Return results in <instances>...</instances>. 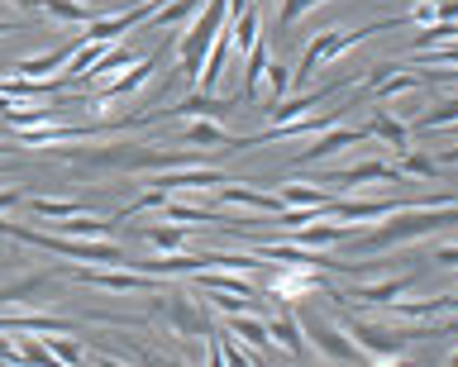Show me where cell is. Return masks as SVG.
Returning <instances> with one entry per match:
<instances>
[{
  "label": "cell",
  "instance_id": "16",
  "mask_svg": "<svg viewBox=\"0 0 458 367\" xmlns=\"http://www.w3.org/2000/svg\"><path fill=\"white\" fill-rule=\"evenodd\" d=\"M139 58H143V53H139V48H124V44H120V48H114V44H110V48H106V53H100V58H96L91 67H86V77H81V87H106V81H110V77H120V72H124V67H134Z\"/></svg>",
  "mask_w": 458,
  "mask_h": 367
},
{
  "label": "cell",
  "instance_id": "18",
  "mask_svg": "<svg viewBox=\"0 0 458 367\" xmlns=\"http://www.w3.org/2000/svg\"><path fill=\"white\" fill-rule=\"evenodd\" d=\"M267 338L277 344L282 353H292V358H306L310 344H306V329H301V315L296 310H282L277 320H267Z\"/></svg>",
  "mask_w": 458,
  "mask_h": 367
},
{
  "label": "cell",
  "instance_id": "24",
  "mask_svg": "<svg viewBox=\"0 0 458 367\" xmlns=\"http://www.w3.org/2000/svg\"><path fill=\"white\" fill-rule=\"evenodd\" d=\"M272 53H267V38L258 34L253 48H249V67H243V101H258L263 96V72H267Z\"/></svg>",
  "mask_w": 458,
  "mask_h": 367
},
{
  "label": "cell",
  "instance_id": "17",
  "mask_svg": "<svg viewBox=\"0 0 458 367\" xmlns=\"http://www.w3.org/2000/svg\"><path fill=\"white\" fill-rule=\"evenodd\" d=\"M200 10H206V0H163V5L148 10V29L153 34H167V29H186Z\"/></svg>",
  "mask_w": 458,
  "mask_h": 367
},
{
  "label": "cell",
  "instance_id": "9",
  "mask_svg": "<svg viewBox=\"0 0 458 367\" xmlns=\"http://www.w3.org/2000/svg\"><path fill=\"white\" fill-rule=\"evenodd\" d=\"M401 177L396 172V163H382V158H363V163H353V167H335V172L325 177V187H339V191H358V187H401Z\"/></svg>",
  "mask_w": 458,
  "mask_h": 367
},
{
  "label": "cell",
  "instance_id": "27",
  "mask_svg": "<svg viewBox=\"0 0 458 367\" xmlns=\"http://www.w3.org/2000/svg\"><path fill=\"white\" fill-rule=\"evenodd\" d=\"M139 234L148 238V248H153V253H182V248H186V229H182V224H167V220L143 224Z\"/></svg>",
  "mask_w": 458,
  "mask_h": 367
},
{
  "label": "cell",
  "instance_id": "25",
  "mask_svg": "<svg viewBox=\"0 0 458 367\" xmlns=\"http://www.w3.org/2000/svg\"><path fill=\"white\" fill-rule=\"evenodd\" d=\"M225 34H229V48H234V53H249V48H253V38L263 34V10L249 5L239 20H229V24H225Z\"/></svg>",
  "mask_w": 458,
  "mask_h": 367
},
{
  "label": "cell",
  "instance_id": "3",
  "mask_svg": "<svg viewBox=\"0 0 458 367\" xmlns=\"http://www.w3.org/2000/svg\"><path fill=\"white\" fill-rule=\"evenodd\" d=\"M153 305L167 315V329L177 338H210L215 334V320L210 310L186 291H153Z\"/></svg>",
  "mask_w": 458,
  "mask_h": 367
},
{
  "label": "cell",
  "instance_id": "23",
  "mask_svg": "<svg viewBox=\"0 0 458 367\" xmlns=\"http://www.w3.org/2000/svg\"><path fill=\"white\" fill-rule=\"evenodd\" d=\"M420 134H435V129H449V124H458V91H449V96H439L435 105H425L420 115L411 120Z\"/></svg>",
  "mask_w": 458,
  "mask_h": 367
},
{
  "label": "cell",
  "instance_id": "10",
  "mask_svg": "<svg viewBox=\"0 0 458 367\" xmlns=\"http://www.w3.org/2000/svg\"><path fill=\"white\" fill-rule=\"evenodd\" d=\"M139 24H148V5H129V10H110V15H100V20H91L81 29V38L86 44H120L124 34H134Z\"/></svg>",
  "mask_w": 458,
  "mask_h": 367
},
{
  "label": "cell",
  "instance_id": "19",
  "mask_svg": "<svg viewBox=\"0 0 458 367\" xmlns=\"http://www.w3.org/2000/svg\"><path fill=\"white\" fill-rule=\"evenodd\" d=\"M38 10L57 24H77V29H86V24L100 20V15H110V10H96V5H86V0H38Z\"/></svg>",
  "mask_w": 458,
  "mask_h": 367
},
{
  "label": "cell",
  "instance_id": "12",
  "mask_svg": "<svg viewBox=\"0 0 458 367\" xmlns=\"http://www.w3.org/2000/svg\"><path fill=\"white\" fill-rule=\"evenodd\" d=\"M229 110H234V101H220V96H206V91H186L182 101L148 110V124L167 120V115H186V120H220V115H229Z\"/></svg>",
  "mask_w": 458,
  "mask_h": 367
},
{
  "label": "cell",
  "instance_id": "15",
  "mask_svg": "<svg viewBox=\"0 0 458 367\" xmlns=\"http://www.w3.org/2000/svg\"><path fill=\"white\" fill-rule=\"evenodd\" d=\"M163 220L167 224H220V229H234V220L225 215L220 205H196V201H163Z\"/></svg>",
  "mask_w": 458,
  "mask_h": 367
},
{
  "label": "cell",
  "instance_id": "31",
  "mask_svg": "<svg viewBox=\"0 0 458 367\" xmlns=\"http://www.w3.org/2000/svg\"><path fill=\"white\" fill-rule=\"evenodd\" d=\"M210 338H215V348H220V363H225V367H253V363H258V358H253V353H243V344H239V338H234V334H225V329H215Z\"/></svg>",
  "mask_w": 458,
  "mask_h": 367
},
{
  "label": "cell",
  "instance_id": "37",
  "mask_svg": "<svg viewBox=\"0 0 458 367\" xmlns=\"http://www.w3.org/2000/svg\"><path fill=\"white\" fill-rule=\"evenodd\" d=\"M363 367H411V358L406 353H396V358H368Z\"/></svg>",
  "mask_w": 458,
  "mask_h": 367
},
{
  "label": "cell",
  "instance_id": "38",
  "mask_svg": "<svg viewBox=\"0 0 458 367\" xmlns=\"http://www.w3.org/2000/svg\"><path fill=\"white\" fill-rule=\"evenodd\" d=\"M0 363H14V338L0 334Z\"/></svg>",
  "mask_w": 458,
  "mask_h": 367
},
{
  "label": "cell",
  "instance_id": "30",
  "mask_svg": "<svg viewBox=\"0 0 458 367\" xmlns=\"http://www.w3.org/2000/svg\"><path fill=\"white\" fill-rule=\"evenodd\" d=\"M396 172H401V177L435 181V177H444V167H439V158H429V153H415V148H406V153H396Z\"/></svg>",
  "mask_w": 458,
  "mask_h": 367
},
{
  "label": "cell",
  "instance_id": "7",
  "mask_svg": "<svg viewBox=\"0 0 458 367\" xmlns=\"http://www.w3.org/2000/svg\"><path fill=\"white\" fill-rule=\"evenodd\" d=\"M368 144V129L363 124H329V129H320L310 138V148L306 153H296V167H310V163H325L329 153H353V148H363Z\"/></svg>",
  "mask_w": 458,
  "mask_h": 367
},
{
  "label": "cell",
  "instance_id": "39",
  "mask_svg": "<svg viewBox=\"0 0 458 367\" xmlns=\"http://www.w3.org/2000/svg\"><path fill=\"white\" fill-rule=\"evenodd\" d=\"M206 367H225V363H220V348H215V338H206Z\"/></svg>",
  "mask_w": 458,
  "mask_h": 367
},
{
  "label": "cell",
  "instance_id": "5",
  "mask_svg": "<svg viewBox=\"0 0 458 367\" xmlns=\"http://www.w3.org/2000/svg\"><path fill=\"white\" fill-rule=\"evenodd\" d=\"M157 67H163V58H157V53H143L134 67H124V72H120V77H110L106 87H96V96L86 101V110H91V115H100V110H114L120 101H129L134 91L148 87V77L157 72Z\"/></svg>",
  "mask_w": 458,
  "mask_h": 367
},
{
  "label": "cell",
  "instance_id": "36",
  "mask_svg": "<svg viewBox=\"0 0 458 367\" xmlns=\"http://www.w3.org/2000/svg\"><path fill=\"white\" fill-rule=\"evenodd\" d=\"M14 205H24V191H20V187H0V215H5V210H14Z\"/></svg>",
  "mask_w": 458,
  "mask_h": 367
},
{
  "label": "cell",
  "instance_id": "11",
  "mask_svg": "<svg viewBox=\"0 0 458 367\" xmlns=\"http://www.w3.org/2000/svg\"><path fill=\"white\" fill-rule=\"evenodd\" d=\"M148 187L157 191H186V196H200V191H215V187H225V172L220 167H172V172H153Z\"/></svg>",
  "mask_w": 458,
  "mask_h": 367
},
{
  "label": "cell",
  "instance_id": "28",
  "mask_svg": "<svg viewBox=\"0 0 458 367\" xmlns=\"http://www.w3.org/2000/svg\"><path fill=\"white\" fill-rule=\"evenodd\" d=\"M29 210L43 220H72V215H86V201H77V196H34Z\"/></svg>",
  "mask_w": 458,
  "mask_h": 367
},
{
  "label": "cell",
  "instance_id": "13",
  "mask_svg": "<svg viewBox=\"0 0 458 367\" xmlns=\"http://www.w3.org/2000/svg\"><path fill=\"white\" fill-rule=\"evenodd\" d=\"M210 196L220 201V210L239 205V210H258V215H282L277 191H253V187H243V181H225V187H215Z\"/></svg>",
  "mask_w": 458,
  "mask_h": 367
},
{
  "label": "cell",
  "instance_id": "1",
  "mask_svg": "<svg viewBox=\"0 0 458 367\" xmlns=\"http://www.w3.org/2000/svg\"><path fill=\"white\" fill-rule=\"evenodd\" d=\"M454 224H458V205H406L396 215L377 220L368 234H358L353 244H358V253H392L401 244L429 238L435 229H454Z\"/></svg>",
  "mask_w": 458,
  "mask_h": 367
},
{
  "label": "cell",
  "instance_id": "22",
  "mask_svg": "<svg viewBox=\"0 0 458 367\" xmlns=\"http://www.w3.org/2000/svg\"><path fill=\"white\" fill-rule=\"evenodd\" d=\"M48 287H53V272H34V277H20V281H10V287H0V310L38 301V296L48 291Z\"/></svg>",
  "mask_w": 458,
  "mask_h": 367
},
{
  "label": "cell",
  "instance_id": "2",
  "mask_svg": "<svg viewBox=\"0 0 458 367\" xmlns=\"http://www.w3.org/2000/svg\"><path fill=\"white\" fill-rule=\"evenodd\" d=\"M392 29H411V15H396V20H372V24H358V29H329V34H315L310 44H306V53H301V63L292 67V87L296 91H306L310 87V77L320 72V67L329 63V58H344V53H353L363 38H372V34H392Z\"/></svg>",
  "mask_w": 458,
  "mask_h": 367
},
{
  "label": "cell",
  "instance_id": "29",
  "mask_svg": "<svg viewBox=\"0 0 458 367\" xmlns=\"http://www.w3.org/2000/svg\"><path fill=\"white\" fill-rule=\"evenodd\" d=\"M277 201H282V210L329 205V201H335V191H315V187H306V181H282V187H277Z\"/></svg>",
  "mask_w": 458,
  "mask_h": 367
},
{
  "label": "cell",
  "instance_id": "6",
  "mask_svg": "<svg viewBox=\"0 0 458 367\" xmlns=\"http://www.w3.org/2000/svg\"><path fill=\"white\" fill-rule=\"evenodd\" d=\"M306 329V344L320 353V358L329 363H339V367H353V363H368L363 353H358V344L349 334H344V324H329V320H310V324H301Z\"/></svg>",
  "mask_w": 458,
  "mask_h": 367
},
{
  "label": "cell",
  "instance_id": "26",
  "mask_svg": "<svg viewBox=\"0 0 458 367\" xmlns=\"http://www.w3.org/2000/svg\"><path fill=\"white\" fill-rule=\"evenodd\" d=\"M57 229H63L67 238H114V229H120V224H114V220H100V215H91V210H86V215L57 220Z\"/></svg>",
  "mask_w": 458,
  "mask_h": 367
},
{
  "label": "cell",
  "instance_id": "20",
  "mask_svg": "<svg viewBox=\"0 0 458 367\" xmlns=\"http://www.w3.org/2000/svg\"><path fill=\"white\" fill-rule=\"evenodd\" d=\"M363 129H368V138H377V144H386L392 153H406V148H411V124L396 120L392 110H386V115H372Z\"/></svg>",
  "mask_w": 458,
  "mask_h": 367
},
{
  "label": "cell",
  "instance_id": "41",
  "mask_svg": "<svg viewBox=\"0 0 458 367\" xmlns=\"http://www.w3.org/2000/svg\"><path fill=\"white\" fill-rule=\"evenodd\" d=\"M91 367H129V363H120V358H96Z\"/></svg>",
  "mask_w": 458,
  "mask_h": 367
},
{
  "label": "cell",
  "instance_id": "4",
  "mask_svg": "<svg viewBox=\"0 0 458 367\" xmlns=\"http://www.w3.org/2000/svg\"><path fill=\"white\" fill-rule=\"evenodd\" d=\"M411 287H415V272H396V277H372V281L325 287V296H329V301H358V305H396Z\"/></svg>",
  "mask_w": 458,
  "mask_h": 367
},
{
  "label": "cell",
  "instance_id": "8",
  "mask_svg": "<svg viewBox=\"0 0 458 367\" xmlns=\"http://www.w3.org/2000/svg\"><path fill=\"white\" fill-rule=\"evenodd\" d=\"M72 281L81 287H96V291H114V296H153L157 291V277H143L134 267H100V272H72Z\"/></svg>",
  "mask_w": 458,
  "mask_h": 367
},
{
  "label": "cell",
  "instance_id": "34",
  "mask_svg": "<svg viewBox=\"0 0 458 367\" xmlns=\"http://www.w3.org/2000/svg\"><path fill=\"white\" fill-rule=\"evenodd\" d=\"M315 5H320V0H282V5H277V24L286 29V24H296L301 15H310Z\"/></svg>",
  "mask_w": 458,
  "mask_h": 367
},
{
  "label": "cell",
  "instance_id": "35",
  "mask_svg": "<svg viewBox=\"0 0 458 367\" xmlns=\"http://www.w3.org/2000/svg\"><path fill=\"white\" fill-rule=\"evenodd\" d=\"M429 263H439V267H458V244H439L435 253H429Z\"/></svg>",
  "mask_w": 458,
  "mask_h": 367
},
{
  "label": "cell",
  "instance_id": "33",
  "mask_svg": "<svg viewBox=\"0 0 458 367\" xmlns=\"http://www.w3.org/2000/svg\"><path fill=\"white\" fill-rule=\"evenodd\" d=\"M43 344H48V353L63 367H81V348L72 344V334H53V338H43Z\"/></svg>",
  "mask_w": 458,
  "mask_h": 367
},
{
  "label": "cell",
  "instance_id": "40",
  "mask_svg": "<svg viewBox=\"0 0 458 367\" xmlns=\"http://www.w3.org/2000/svg\"><path fill=\"white\" fill-rule=\"evenodd\" d=\"M14 29H29V24H24V20H5V15H0V34H14Z\"/></svg>",
  "mask_w": 458,
  "mask_h": 367
},
{
  "label": "cell",
  "instance_id": "14",
  "mask_svg": "<svg viewBox=\"0 0 458 367\" xmlns=\"http://www.w3.org/2000/svg\"><path fill=\"white\" fill-rule=\"evenodd\" d=\"M182 144H186V148H206V153H225V158L243 148L239 138L225 134L215 120H186V124H182Z\"/></svg>",
  "mask_w": 458,
  "mask_h": 367
},
{
  "label": "cell",
  "instance_id": "42",
  "mask_svg": "<svg viewBox=\"0 0 458 367\" xmlns=\"http://www.w3.org/2000/svg\"><path fill=\"white\" fill-rule=\"evenodd\" d=\"M134 5H148L153 10V5H163V0H134Z\"/></svg>",
  "mask_w": 458,
  "mask_h": 367
},
{
  "label": "cell",
  "instance_id": "32",
  "mask_svg": "<svg viewBox=\"0 0 458 367\" xmlns=\"http://www.w3.org/2000/svg\"><path fill=\"white\" fill-rule=\"evenodd\" d=\"M267 105H277L292 96V67H282V63H267Z\"/></svg>",
  "mask_w": 458,
  "mask_h": 367
},
{
  "label": "cell",
  "instance_id": "21",
  "mask_svg": "<svg viewBox=\"0 0 458 367\" xmlns=\"http://www.w3.org/2000/svg\"><path fill=\"white\" fill-rule=\"evenodd\" d=\"M225 334H234L239 344L253 353V358L272 344V338H267V320H253L249 310H243V315H225Z\"/></svg>",
  "mask_w": 458,
  "mask_h": 367
}]
</instances>
